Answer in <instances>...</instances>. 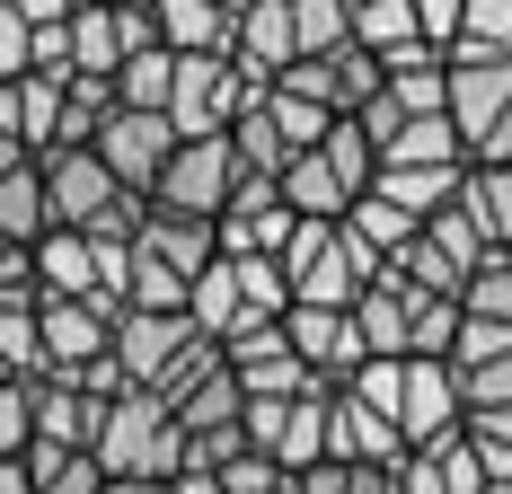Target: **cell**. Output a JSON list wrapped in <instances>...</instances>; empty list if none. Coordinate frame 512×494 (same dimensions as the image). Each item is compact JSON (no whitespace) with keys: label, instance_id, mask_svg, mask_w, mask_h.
<instances>
[{"label":"cell","instance_id":"28","mask_svg":"<svg viewBox=\"0 0 512 494\" xmlns=\"http://www.w3.org/2000/svg\"><path fill=\"white\" fill-rule=\"evenodd\" d=\"M53 230L45 212V177H36V159L18 168V177H0V247H36Z\"/></svg>","mask_w":512,"mask_h":494},{"label":"cell","instance_id":"18","mask_svg":"<svg viewBox=\"0 0 512 494\" xmlns=\"http://www.w3.org/2000/svg\"><path fill=\"white\" fill-rule=\"evenodd\" d=\"M27 415H36V442L45 450H98V397H80L71 380H27Z\"/></svg>","mask_w":512,"mask_h":494},{"label":"cell","instance_id":"16","mask_svg":"<svg viewBox=\"0 0 512 494\" xmlns=\"http://www.w3.org/2000/svg\"><path fill=\"white\" fill-rule=\"evenodd\" d=\"M133 256H142V265H159V274H177V283H195L212 256H221V230H212V221H195V212H159V203H151V221L133 230Z\"/></svg>","mask_w":512,"mask_h":494},{"label":"cell","instance_id":"48","mask_svg":"<svg viewBox=\"0 0 512 494\" xmlns=\"http://www.w3.org/2000/svg\"><path fill=\"white\" fill-rule=\"evenodd\" d=\"M27 53H36V27L0 0V89H9V80H27Z\"/></svg>","mask_w":512,"mask_h":494},{"label":"cell","instance_id":"9","mask_svg":"<svg viewBox=\"0 0 512 494\" xmlns=\"http://www.w3.org/2000/svg\"><path fill=\"white\" fill-rule=\"evenodd\" d=\"M283 336H292V353L309 362V380H327V389H345L362 362V336H354V309H318V300H292L283 309Z\"/></svg>","mask_w":512,"mask_h":494},{"label":"cell","instance_id":"41","mask_svg":"<svg viewBox=\"0 0 512 494\" xmlns=\"http://www.w3.org/2000/svg\"><path fill=\"white\" fill-rule=\"evenodd\" d=\"M451 45H468V53H512V0H468Z\"/></svg>","mask_w":512,"mask_h":494},{"label":"cell","instance_id":"22","mask_svg":"<svg viewBox=\"0 0 512 494\" xmlns=\"http://www.w3.org/2000/svg\"><path fill=\"white\" fill-rule=\"evenodd\" d=\"M124 9L115 0H80L71 9V71L80 80H115V62H124Z\"/></svg>","mask_w":512,"mask_h":494},{"label":"cell","instance_id":"50","mask_svg":"<svg viewBox=\"0 0 512 494\" xmlns=\"http://www.w3.org/2000/svg\"><path fill=\"white\" fill-rule=\"evenodd\" d=\"M9 9H18L27 27H71V9H80V0H9Z\"/></svg>","mask_w":512,"mask_h":494},{"label":"cell","instance_id":"3","mask_svg":"<svg viewBox=\"0 0 512 494\" xmlns=\"http://www.w3.org/2000/svg\"><path fill=\"white\" fill-rule=\"evenodd\" d=\"M371 274H380V265L345 239V221H301L292 247H283V283H292V300H318V309H354Z\"/></svg>","mask_w":512,"mask_h":494},{"label":"cell","instance_id":"34","mask_svg":"<svg viewBox=\"0 0 512 494\" xmlns=\"http://www.w3.org/2000/svg\"><path fill=\"white\" fill-rule=\"evenodd\" d=\"M468 212L495 256H512V168H468Z\"/></svg>","mask_w":512,"mask_h":494},{"label":"cell","instance_id":"39","mask_svg":"<svg viewBox=\"0 0 512 494\" xmlns=\"http://www.w3.org/2000/svg\"><path fill=\"white\" fill-rule=\"evenodd\" d=\"M451 389H460V415H495V406H512V353H504V362H468V371H451Z\"/></svg>","mask_w":512,"mask_h":494},{"label":"cell","instance_id":"26","mask_svg":"<svg viewBox=\"0 0 512 494\" xmlns=\"http://www.w3.org/2000/svg\"><path fill=\"white\" fill-rule=\"evenodd\" d=\"M415 230H424V221H407V212H398L389 195H362L354 212H345V239H354L371 265H398V256L415 247Z\"/></svg>","mask_w":512,"mask_h":494},{"label":"cell","instance_id":"20","mask_svg":"<svg viewBox=\"0 0 512 494\" xmlns=\"http://www.w3.org/2000/svg\"><path fill=\"white\" fill-rule=\"evenodd\" d=\"M354 336H362V353H371V362H407V283H398L389 265L362 283V300H354Z\"/></svg>","mask_w":512,"mask_h":494},{"label":"cell","instance_id":"13","mask_svg":"<svg viewBox=\"0 0 512 494\" xmlns=\"http://www.w3.org/2000/svg\"><path fill=\"white\" fill-rule=\"evenodd\" d=\"M36 336H45V371L36 380H80L98 353H115V327H106L89 300H45L36 309Z\"/></svg>","mask_w":512,"mask_h":494},{"label":"cell","instance_id":"45","mask_svg":"<svg viewBox=\"0 0 512 494\" xmlns=\"http://www.w3.org/2000/svg\"><path fill=\"white\" fill-rule=\"evenodd\" d=\"M345 389H354L362 406H380V415L398 424V389H407V362H362V371L345 380Z\"/></svg>","mask_w":512,"mask_h":494},{"label":"cell","instance_id":"54","mask_svg":"<svg viewBox=\"0 0 512 494\" xmlns=\"http://www.w3.org/2000/svg\"><path fill=\"white\" fill-rule=\"evenodd\" d=\"M283 494H292V486H283Z\"/></svg>","mask_w":512,"mask_h":494},{"label":"cell","instance_id":"25","mask_svg":"<svg viewBox=\"0 0 512 494\" xmlns=\"http://www.w3.org/2000/svg\"><path fill=\"white\" fill-rule=\"evenodd\" d=\"M380 168H468L460 133H451V115H407L389 142H380Z\"/></svg>","mask_w":512,"mask_h":494},{"label":"cell","instance_id":"8","mask_svg":"<svg viewBox=\"0 0 512 494\" xmlns=\"http://www.w3.org/2000/svg\"><path fill=\"white\" fill-rule=\"evenodd\" d=\"M36 177H45V212H53V230H98L106 203L124 195V186L106 177L98 150H36Z\"/></svg>","mask_w":512,"mask_h":494},{"label":"cell","instance_id":"44","mask_svg":"<svg viewBox=\"0 0 512 494\" xmlns=\"http://www.w3.org/2000/svg\"><path fill=\"white\" fill-rule=\"evenodd\" d=\"M212 486H221V494H283L292 477H283V468H274L265 450H239V459H230V468H221Z\"/></svg>","mask_w":512,"mask_h":494},{"label":"cell","instance_id":"11","mask_svg":"<svg viewBox=\"0 0 512 494\" xmlns=\"http://www.w3.org/2000/svg\"><path fill=\"white\" fill-rule=\"evenodd\" d=\"M186 345H195L186 309H124V327H115V371H124L133 389H159Z\"/></svg>","mask_w":512,"mask_h":494},{"label":"cell","instance_id":"35","mask_svg":"<svg viewBox=\"0 0 512 494\" xmlns=\"http://www.w3.org/2000/svg\"><path fill=\"white\" fill-rule=\"evenodd\" d=\"M62 89H71V80H36V71L18 80V142H27V150L62 142Z\"/></svg>","mask_w":512,"mask_h":494},{"label":"cell","instance_id":"43","mask_svg":"<svg viewBox=\"0 0 512 494\" xmlns=\"http://www.w3.org/2000/svg\"><path fill=\"white\" fill-rule=\"evenodd\" d=\"M36 450V415H27V380H0V459Z\"/></svg>","mask_w":512,"mask_h":494},{"label":"cell","instance_id":"10","mask_svg":"<svg viewBox=\"0 0 512 494\" xmlns=\"http://www.w3.org/2000/svg\"><path fill=\"white\" fill-rule=\"evenodd\" d=\"M221 230V256H274L283 265V247H292V203H283V186H265V177H239V195H230V212L212 221Z\"/></svg>","mask_w":512,"mask_h":494},{"label":"cell","instance_id":"17","mask_svg":"<svg viewBox=\"0 0 512 494\" xmlns=\"http://www.w3.org/2000/svg\"><path fill=\"white\" fill-rule=\"evenodd\" d=\"M230 62H239L248 80H283V71L301 62L292 9H283V0H248V9H239V36H230Z\"/></svg>","mask_w":512,"mask_h":494},{"label":"cell","instance_id":"40","mask_svg":"<svg viewBox=\"0 0 512 494\" xmlns=\"http://www.w3.org/2000/svg\"><path fill=\"white\" fill-rule=\"evenodd\" d=\"M265 115H274V124H283V142H292V150H318V142H327V124H336V115H327V106H309V98H292V89H265Z\"/></svg>","mask_w":512,"mask_h":494},{"label":"cell","instance_id":"31","mask_svg":"<svg viewBox=\"0 0 512 494\" xmlns=\"http://www.w3.org/2000/svg\"><path fill=\"white\" fill-rule=\"evenodd\" d=\"M239 406H248V397H239L230 362H221V371H212V380H195V389L177 397L168 415H177V433H221V424H239Z\"/></svg>","mask_w":512,"mask_h":494},{"label":"cell","instance_id":"42","mask_svg":"<svg viewBox=\"0 0 512 494\" xmlns=\"http://www.w3.org/2000/svg\"><path fill=\"white\" fill-rule=\"evenodd\" d=\"M512 353V327H495V318H468L460 309V336H451V371H468V362H504Z\"/></svg>","mask_w":512,"mask_h":494},{"label":"cell","instance_id":"49","mask_svg":"<svg viewBox=\"0 0 512 494\" xmlns=\"http://www.w3.org/2000/svg\"><path fill=\"white\" fill-rule=\"evenodd\" d=\"M460 9L468 0H415V27H424V45L451 53V36H460Z\"/></svg>","mask_w":512,"mask_h":494},{"label":"cell","instance_id":"5","mask_svg":"<svg viewBox=\"0 0 512 494\" xmlns=\"http://www.w3.org/2000/svg\"><path fill=\"white\" fill-rule=\"evenodd\" d=\"M239 159H230V142L212 133V142H177V159L159 168V186H151V203L159 212H195V221H221L230 212V195H239Z\"/></svg>","mask_w":512,"mask_h":494},{"label":"cell","instance_id":"2","mask_svg":"<svg viewBox=\"0 0 512 494\" xmlns=\"http://www.w3.org/2000/svg\"><path fill=\"white\" fill-rule=\"evenodd\" d=\"M274 89V80H248L230 53H177V89H168V124H177V142H212V133H230V115L256 106Z\"/></svg>","mask_w":512,"mask_h":494},{"label":"cell","instance_id":"47","mask_svg":"<svg viewBox=\"0 0 512 494\" xmlns=\"http://www.w3.org/2000/svg\"><path fill=\"white\" fill-rule=\"evenodd\" d=\"M0 309H45V283H36V256L27 247L0 256Z\"/></svg>","mask_w":512,"mask_h":494},{"label":"cell","instance_id":"21","mask_svg":"<svg viewBox=\"0 0 512 494\" xmlns=\"http://www.w3.org/2000/svg\"><path fill=\"white\" fill-rule=\"evenodd\" d=\"M27 256H36L45 300H89L98 292V239H89V230H45Z\"/></svg>","mask_w":512,"mask_h":494},{"label":"cell","instance_id":"27","mask_svg":"<svg viewBox=\"0 0 512 494\" xmlns=\"http://www.w3.org/2000/svg\"><path fill=\"white\" fill-rule=\"evenodd\" d=\"M460 186H468V168H380V177H371V195H389L407 221H433Z\"/></svg>","mask_w":512,"mask_h":494},{"label":"cell","instance_id":"6","mask_svg":"<svg viewBox=\"0 0 512 494\" xmlns=\"http://www.w3.org/2000/svg\"><path fill=\"white\" fill-rule=\"evenodd\" d=\"M451 62V133H460V150H477L495 124H504V106H512V53H468V45H451L442 53Z\"/></svg>","mask_w":512,"mask_h":494},{"label":"cell","instance_id":"46","mask_svg":"<svg viewBox=\"0 0 512 494\" xmlns=\"http://www.w3.org/2000/svg\"><path fill=\"white\" fill-rule=\"evenodd\" d=\"M433 468H442V486L451 494H486V468H477V450H468V433H451L442 450H424Z\"/></svg>","mask_w":512,"mask_h":494},{"label":"cell","instance_id":"14","mask_svg":"<svg viewBox=\"0 0 512 494\" xmlns=\"http://www.w3.org/2000/svg\"><path fill=\"white\" fill-rule=\"evenodd\" d=\"M398 433H407V459L442 450L460 433V389H451V362H407V389H398Z\"/></svg>","mask_w":512,"mask_h":494},{"label":"cell","instance_id":"30","mask_svg":"<svg viewBox=\"0 0 512 494\" xmlns=\"http://www.w3.org/2000/svg\"><path fill=\"white\" fill-rule=\"evenodd\" d=\"M451 336H460V300H433L407 283V362H451Z\"/></svg>","mask_w":512,"mask_h":494},{"label":"cell","instance_id":"23","mask_svg":"<svg viewBox=\"0 0 512 494\" xmlns=\"http://www.w3.org/2000/svg\"><path fill=\"white\" fill-rule=\"evenodd\" d=\"M345 27H354V45L371 62H398V53L424 45V27H415V0H345Z\"/></svg>","mask_w":512,"mask_h":494},{"label":"cell","instance_id":"15","mask_svg":"<svg viewBox=\"0 0 512 494\" xmlns=\"http://www.w3.org/2000/svg\"><path fill=\"white\" fill-rule=\"evenodd\" d=\"M327 459H345V468H407V433L380 406H362L354 389H336V406H327Z\"/></svg>","mask_w":512,"mask_h":494},{"label":"cell","instance_id":"53","mask_svg":"<svg viewBox=\"0 0 512 494\" xmlns=\"http://www.w3.org/2000/svg\"><path fill=\"white\" fill-rule=\"evenodd\" d=\"M168 494H221L212 477H168Z\"/></svg>","mask_w":512,"mask_h":494},{"label":"cell","instance_id":"33","mask_svg":"<svg viewBox=\"0 0 512 494\" xmlns=\"http://www.w3.org/2000/svg\"><path fill=\"white\" fill-rule=\"evenodd\" d=\"M27 477H36V494H106V468L89 459V450H27Z\"/></svg>","mask_w":512,"mask_h":494},{"label":"cell","instance_id":"37","mask_svg":"<svg viewBox=\"0 0 512 494\" xmlns=\"http://www.w3.org/2000/svg\"><path fill=\"white\" fill-rule=\"evenodd\" d=\"M283 9H292V36H301V53L354 45V27H345V0H283Z\"/></svg>","mask_w":512,"mask_h":494},{"label":"cell","instance_id":"29","mask_svg":"<svg viewBox=\"0 0 512 494\" xmlns=\"http://www.w3.org/2000/svg\"><path fill=\"white\" fill-rule=\"evenodd\" d=\"M168 89H177V53H168V45L115 62V106H133V115H168Z\"/></svg>","mask_w":512,"mask_h":494},{"label":"cell","instance_id":"32","mask_svg":"<svg viewBox=\"0 0 512 494\" xmlns=\"http://www.w3.org/2000/svg\"><path fill=\"white\" fill-rule=\"evenodd\" d=\"M424 239L442 247V256H451L460 274H477V265L495 256V247H486V230H477V212H468V186H460V195H451V203H442L433 221H424Z\"/></svg>","mask_w":512,"mask_h":494},{"label":"cell","instance_id":"7","mask_svg":"<svg viewBox=\"0 0 512 494\" xmlns=\"http://www.w3.org/2000/svg\"><path fill=\"white\" fill-rule=\"evenodd\" d=\"M89 150L106 159V177H115L124 195H151L159 168L177 159V124H168V115H133V106H115V115L98 124V142H89Z\"/></svg>","mask_w":512,"mask_h":494},{"label":"cell","instance_id":"12","mask_svg":"<svg viewBox=\"0 0 512 494\" xmlns=\"http://www.w3.org/2000/svg\"><path fill=\"white\" fill-rule=\"evenodd\" d=\"M221 362H230L239 397H301V389H318L283 327H248V336H230V345H221Z\"/></svg>","mask_w":512,"mask_h":494},{"label":"cell","instance_id":"52","mask_svg":"<svg viewBox=\"0 0 512 494\" xmlns=\"http://www.w3.org/2000/svg\"><path fill=\"white\" fill-rule=\"evenodd\" d=\"M0 494H36V477H27V459H0Z\"/></svg>","mask_w":512,"mask_h":494},{"label":"cell","instance_id":"19","mask_svg":"<svg viewBox=\"0 0 512 494\" xmlns=\"http://www.w3.org/2000/svg\"><path fill=\"white\" fill-rule=\"evenodd\" d=\"M380 106H389L398 124H407V115H442V106H451V62H442L433 45L380 62Z\"/></svg>","mask_w":512,"mask_h":494},{"label":"cell","instance_id":"51","mask_svg":"<svg viewBox=\"0 0 512 494\" xmlns=\"http://www.w3.org/2000/svg\"><path fill=\"white\" fill-rule=\"evenodd\" d=\"M27 159H36V150L18 142V133H0V177H18V168H27Z\"/></svg>","mask_w":512,"mask_h":494},{"label":"cell","instance_id":"24","mask_svg":"<svg viewBox=\"0 0 512 494\" xmlns=\"http://www.w3.org/2000/svg\"><path fill=\"white\" fill-rule=\"evenodd\" d=\"M283 203H292V221H345V212H354L345 177L327 168V150H301V159L283 168Z\"/></svg>","mask_w":512,"mask_h":494},{"label":"cell","instance_id":"36","mask_svg":"<svg viewBox=\"0 0 512 494\" xmlns=\"http://www.w3.org/2000/svg\"><path fill=\"white\" fill-rule=\"evenodd\" d=\"M389 274H398V283H415V292H433V300H460V292H468V274H460L433 239H424V230H415V247L389 265Z\"/></svg>","mask_w":512,"mask_h":494},{"label":"cell","instance_id":"1","mask_svg":"<svg viewBox=\"0 0 512 494\" xmlns=\"http://www.w3.org/2000/svg\"><path fill=\"white\" fill-rule=\"evenodd\" d=\"M98 459L106 477H151V486H168L177 468H186V433H177V415L159 406L151 389H124V397H106V415H98Z\"/></svg>","mask_w":512,"mask_h":494},{"label":"cell","instance_id":"4","mask_svg":"<svg viewBox=\"0 0 512 494\" xmlns=\"http://www.w3.org/2000/svg\"><path fill=\"white\" fill-rule=\"evenodd\" d=\"M327 406H336L327 380L301 389V397H248V406H239V433H248V450H265L283 477H301V468L327 459Z\"/></svg>","mask_w":512,"mask_h":494},{"label":"cell","instance_id":"38","mask_svg":"<svg viewBox=\"0 0 512 494\" xmlns=\"http://www.w3.org/2000/svg\"><path fill=\"white\" fill-rule=\"evenodd\" d=\"M460 309H468V318H495V327H512V256H486V265L468 274Z\"/></svg>","mask_w":512,"mask_h":494}]
</instances>
